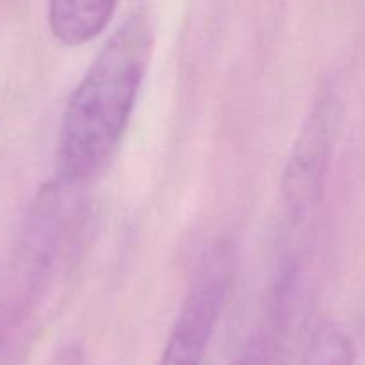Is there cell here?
Listing matches in <instances>:
<instances>
[{
    "mask_svg": "<svg viewBox=\"0 0 365 365\" xmlns=\"http://www.w3.org/2000/svg\"><path fill=\"white\" fill-rule=\"evenodd\" d=\"M52 365H82V353L78 348H66L53 359Z\"/></svg>",
    "mask_w": 365,
    "mask_h": 365,
    "instance_id": "cell-7",
    "label": "cell"
},
{
    "mask_svg": "<svg viewBox=\"0 0 365 365\" xmlns=\"http://www.w3.org/2000/svg\"><path fill=\"white\" fill-rule=\"evenodd\" d=\"M235 246L217 239L196 267L159 365H202L235 278Z\"/></svg>",
    "mask_w": 365,
    "mask_h": 365,
    "instance_id": "cell-2",
    "label": "cell"
},
{
    "mask_svg": "<svg viewBox=\"0 0 365 365\" xmlns=\"http://www.w3.org/2000/svg\"><path fill=\"white\" fill-rule=\"evenodd\" d=\"M351 341L341 328L334 324H324L314 334L302 365H353Z\"/></svg>",
    "mask_w": 365,
    "mask_h": 365,
    "instance_id": "cell-6",
    "label": "cell"
},
{
    "mask_svg": "<svg viewBox=\"0 0 365 365\" xmlns=\"http://www.w3.org/2000/svg\"><path fill=\"white\" fill-rule=\"evenodd\" d=\"M339 107L334 93L324 89L314 102L282 177V195L294 221H303L323 191L328 159L335 141Z\"/></svg>",
    "mask_w": 365,
    "mask_h": 365,
    "instance_id": "cell-4",
    "label": "cell"
},
{
    "mask_svg": "<svg viewBox=\"0 0 365 365\" xmlns=\"http://www.w3.org/2000/svg\"><path fill=\"white\" fill-rule=\"evenodd\" d=\"M145 14L118 25L71 93L61 121L57 168L63 184L95 177L116 152L138 102L152 57Z\"/></svg>",
    "mask_w": 365,
    "mask_h": 365,
    "instance_id": "cell-1",
    "label": "cell"
},
{
    "mask_svg": "<svg viewBox=\"0 0 365 365\" xmlns=\"http://www.w3.org/2000/svg\"><path fill=\"white\" fill-rule=\"evenodd\" d=\"M63 182H46L29 209L9 278V312H25L43 291L63 234Z\"/></svg>",
    "mask_w": 365,
    "mask_h": 365,
    "instance_id": "cell-3",
    "label": "cell"
},
{
    "mask_svg": "<svg viewBox=\"0 0 365 365\" xmlns=\"http://www.w3.org/2000/svg\"><path fill=\"white\" fill-rule=\"evenodd\" d=\"M120 0H48V25L66 46H81L103 32Z\"/></svg>",
    "mask_w": 365,
    "mask_h": 365,
    "instance_id": "cell-5",
    "label": "cell"
}]
</instances>
